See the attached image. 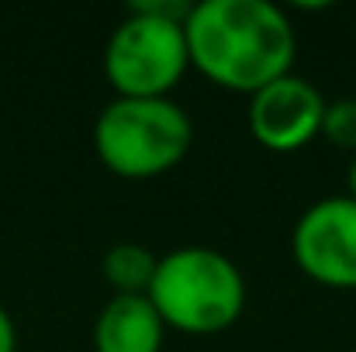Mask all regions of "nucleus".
I'll return each mask as SVG.
<instances>
[{"instance_id": "obj_9", "label": "nucleus", "mask_w": 356, "mask_h": 352, "mask_svg": "<svg viewBox=\"0 0 356 352\" xmlns=\"http://www.w3.org/2000/svg\"><path fill=\"white\" fill-rule=\"evenodd\" d=\"M322 135L339 145L350 149L356 156V97H339L325 104V117H322Z\"/></svg>"}, {"instance_id": "obj_8", "label": "nucleus", "mask_w": 356, "mask_h": 352, "mask_svg": "<svg viewBox=\"0 0 356 352\" xmlns=\"http://www.w3.org/2000/svg\"><path fill=\"white\" fill-rule=\"evenodd\" d=\"M159 255H152L145 245L138 242H118L104 252L101 259V276L108 280V287L115 294H145L152 283Z\"/></svg>"}, {"instance_id": "obj_7", "label": "nucleus", "mask_w": 356, "mask_h": 352, "mask_svg": "<svg viewBox=\"0 0 356 352\" xmlns=\"http://www.w3.org/2000/svg\"><path fill=\"white\" fill-rule=\"evenodd\" d=\"M166 325L145 294H115L94 321V352H163Z\"/></svg>"}, {"instance_id": "obj_4", "label": "nucleus", "mask_w": 356, "mask_h": 352, "mask_svg": "<svg viewBox=\"0 0 356 352\" xmlns=\"http://www.w3.org/2000/svg\"><path fill=\"white\" fill-rule=\"evenodd\" d=\"M191 69L180 21L128 7L104 45V76L118 97H170Z\"/></svg>"}, {"instance_id": "obj_5", "label": "nucleus", "mask_w": 356, "mask_h": 352, "mask_svg": "<svg viewBox=\"0 0 356 352\" xmlns=\"http://www.w3.org/2000/svg\"><path fill=\"white\" fill-rule=\"evenodd\" d=\"M291 255L298 269L329 287L356 290V201L325 197L315 201L291 232Z\"/></svg>"}, {"instance_id": "obj_6", "label": "nucleus", "mask_w": 356, "mask_h": 352, "mask_svg": "<svg viewBox=\"0 0 356 352\" xmlns=\"http://www.w3.org/2000/svg\"><path fill=\"white\" fill-rule=\"evenodd\" d=\"M249 131L270 152H298L322 135L325 97L315 83L287 73L249 97Z\"/></svg>"}, {"instance_id": "obj_11", "label": "nucleus", "mask_w": 356, "mask_h": 352, "mask_svg": "<svg viewBox=\"0 0 356 352\" xmlns=\"http://www.w3.org/2000/svg\"><path fill=\"white\" fill-rule=\"evenodd\" d=\"M346 197H353V201H356V156H353L350 173H346Z\"/></svg>"}, {"instance_id": "obj_3", "label": "nucleus", "mask_w": 356, "mask_h": 352, "mask_svg": "<svg viewBox=\"0 0 356 352\" xmlns=\"http://www.w3.org/2000/svg\"><path fill=\"white\" fill-rule=\"evenodd\" d=\"M191 115L173 97H115L94 121V152L121 180H152L184 162Z\"/></svg>"}, {"instance_id": "obj_1", "label": "nucleus", "mask_w": 356, "mask_h": 352, "mask_svg": "<svg viewBox=\"0 0 356 352\" xmlns=\"http://www.w3.org/2000/svg\"><path fill=\"white\" fill-rule=\"evenodd\" d=\"M191 66L215 87L252 97L291 73L298 31L270 0H201L184 24Z\"/></svg>"}, {"instance_id": "obj_2", "label": "nucleus", "mask_w": 356, "mask_h": 352, "mask_svg": "<svg viewBox=\"0 0 356 352\" xmlns=\"http://www.w3.org/2000/svg\"><path fill=\"white\" fill-rule=\"evenodd\" d=\"M145 297L166 328L184 335H218L242 318L245 276L218 249L180 245L159 255Z\"/></svg>"}, {"instance_id": "obj_10", "label": "nucleus", "mask_w": 356, "mask_h": 352, "mask_svg": "<svg viewBox=\"0 0 356 352\" xmlns=\"http://www.w3.org/2000/svg\"><path fill=\"white\" fill-rule=\"evenodd\" d=\"M17 349V332H14V318L7 315V308L0 304V352Z\"/></svg>"}]
</instances>
